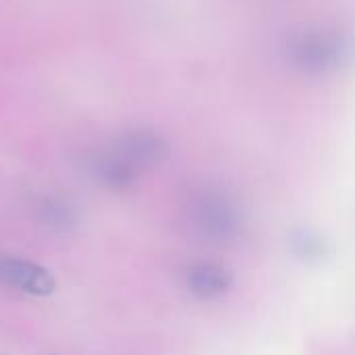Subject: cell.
I'll use <instances>...</instances> for the list:
<instances>
[{"mask_svg": "<svg viewBox=\"0 0 355 355\" xmlns=\"http://www.w3.org/2000/svg\"><path fill=\"white\" fill-rule=\"evenodd\" d=\"M166 141L150 129H131L100 148L92 173L108 189H125L166 158Z\"/></svg>", "mask_w": 355, "mask_h": 355, "instance_id": "1", "label": "cell"}, {"mask_svg": "<svg viewBox=\"0 0 355 355\" xmlns=\"http://www.w3.org/2000/svg\"><path fill=\"white\" fill-rule=\"evenodd\" d=\"M285 52L291 67L304 75H327L349 58L352 44L341 31L316 27L295 33Z\"/></svg>", "mask_w": 355, "mask_h": 355, "instance_id": "2", "label": "cell"}, {"mask_svg": "<svg viewBox=\"0 0 355 355\" xmlns=\"http://www.w3.org/2000/svg\"><path fill=\"white\" fill-rule=\"evenodd\" d=\"M0 285L33 297H46L56 289V281L48 268L8 254H0Z\"/></svg>", "mask_w": 355, "mask_h": 355, "instance_id": "3", "label": "cell"}]
</instances>
